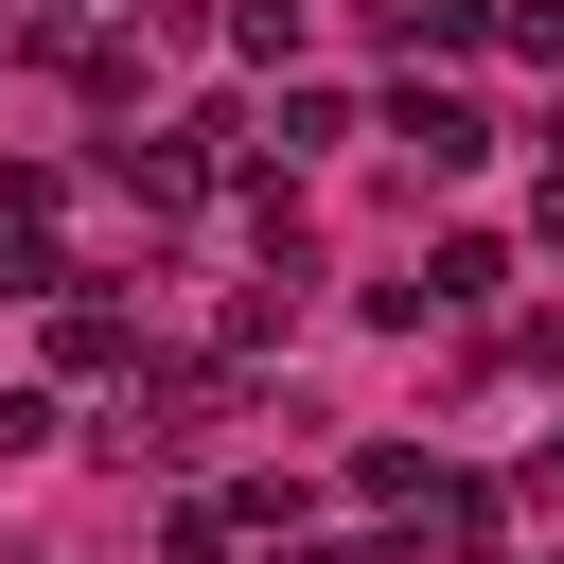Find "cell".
<instances>
[{
	"instance_id": "52a82bcc",
	"label": "cell",
	"mask_w": 564,
	"mask_h": 564,
	"mask_svg": "<svg viewBox=\"0 0 564 564\" xmlns=\"http://www.w3.org/2000/svg\"><path fill=\"white\" fill-rule=\"evenodd\" d=\"M229 53H247V70H282V53H300V0H229Z\"/></svg>"
},
{
	"instance_id": "6da1fadb",
	"label": "cell",
	"mask_w": 564,
	"mask_h": 564,
	"mask_svg": "<svg viewBox=\"0 0 564 564\" xmlns=\"http://www.w3.org/2000/svg\"><path fill=\"white\" fill-rule=\"evenodd\" d=\"M388 141H405L423 176H476V159H494V123H476L458 88H405V106H388Z\"/></svg>"
},
{
	"instance_id": "277c9868",
	"label": "cell",
	"mask_w": 564,
	"mask_h": 564,
	"mask_svg": "<svg viewBox=\"0 0 564 564\" xmlns=\"http://www.w3.org/2000/svg\"><path fill=\"white\" fill-rule=\"evenodd\" d=\"M494 282H511V264H494V229H441V247H423V300H441V317H476Z\"/></svg>"
},
{
	"instance_id": "30bf717a",
	"label": "cell",
	"mask_w": 564,
	"mask_h": 564,
	"mask_svg": "<svg viewBox=\"0 0 564 564\" xmlns=\"http://www.w3.org/2000/svg\"><path fill=\"white\" fill-rule=\"evenodd\" d=\"M0 18H18V0H0Z\"/></svg>"
},
{
	"instance_id": "3957f363",
	"label": "cell",
	"mask_w": 564,
	"mask_h": 564,
	"mask_svg": "<svg viewBox=\"0 0 564 564\" xmlns=\"http://www.w3.org/2000/svg\"><path fill=\"white\" fill-rule=\"evenodd\" d=\"M370 35H388V53H476L494 0H370Z\"/></svg>"
},
{
	"instance_id": "7a4b0ae2",
	"label": "cell",
	"mask_w": 564,
	"mask_h": 564,
	"mask_svg": "<svg viewBox=\"0 0 564 564\" xmlns=\"http://www.w3.org/2000/svg\"><path fill=\"white\" fill-rule=\"evenodd\" d=\"M53 370H88V388H106V370H141V317H123V300H88V282H53Z\"/></svg>"
},
{
	"instance_id": "9c48e42d",
	"label": "cell",
	"mask_w": 564,
	"mask_h": 564,
	"mask_svg": "<svg viewBox=\"0 0 564 564\" xmlns=\"http://www.w3.org/2000/svg\"><path fill=\"white\" fill-rule=\"evenodd\" d=\"M529 229H546V247H564V159H546V194H529Z\"/></svg>"
},
{
	"instance_id": "8992f818",
	"label": "cell",
	"mask_w": 564,
	"mask_h": 564,
	"mask_svg": "<svg viewBox=\"0 0 564 564\" xmlns=\"http://www.w3.org/2000/svg\"><path fill=\"white\" fill-rule=\"evenodd\" d=\"M229 546H247L229 494H176V511H159V564H229Z\"/></svg>"
},
{
	"instance_id": "ba28073f",
	"label": "cell",
	"mask_w": 564,
	"mask_h": 564,
	"mask_svg": "<svg viewBox=\"0 0 564 564\" xmlns=\"http://www.w3.org/2000/svg\"><path fill=\"white\" fill-rule=\"evenodd\" d=\"M35 441H53V405H35V388H0V458H35Z\"/></svg>"
},
{
	"instance_id": "5b68a950",
	"label": "cell",
	"mask_w": 564,
	"mask_h": 564,
	"mask_svg": "<svg viewBox=\"0 0 564 564\" xmlns=\"http://www.w3.org/2000/svg\"><path fill=\"white\" fill-rule=\"evenodd\" d=\"M352 494H370V511H441V458H423V441H370Z\"/></svg>"
}]
</instances>
